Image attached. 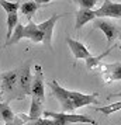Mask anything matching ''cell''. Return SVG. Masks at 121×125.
I'll return each mask as SVG.
<instances>
[{"instance_id":"4","label":"cell","mask_w":121,"mask_h":125,"mask_svg":"<svg viewBox=\"0 0 121 125\" xmlns=\"http://www.w3.org/2000/svg\"><path fill=\"white\" fill-rule=\"evenodd\" d=\"M44 117L46 118H55V117H61V118L69 121L70 124H90V125H96L97 121H94L93 118L87 117V115H77V114H70V113H54V111H44Z\"/></svg>"},{"instance_id":"22","label":"cell","mask_w":121,"mask_h":125,"mask_svg":"<svg viewBox=\"0 0 121 125\" xmlns=\"http://www.w3.org/2000/svg\"><path fill=\"white\" fill-rule=\"evenodd\" d=\"M110 97H120V98H121V91H120V93H115V94H111Z\"/></svg>"},{"instance_id":"5","label":"cell","mask_w":121,"mask_h":125,"mask_svg":"<svg viewBox=\"0 0 121 125\" xmlns=\"http://www.w3.org/2000/svg\"><path fill=\"white\" fill-rule=\"evenodd\" d=\"M18 76H20V69L9 70L1 73V93L13 94L17 91L16 86L18 84Z\"/></svg>"},{"instance_id":"24","label":"cell","mask_w":121,"mask_h":125,"mask_svg":"<svg viewBox=\"0 0 121 125\" xmlns=\"http://www.w3.org/2000/svg\"><path fill=\"white\" fill-rule=\"evenodd\" d=\"M118 40H120V44H121V32H120V37H118Z\"/></svg>"},{"instance_id":"25","label":"cell","mask_w":121,"mask_h":125,"mask_svg":"<svg viewBox=\"0 0 121 125\" xmlns=\"http://www.w3.org/2000/svg\"><path fill=\"white\" fill-rule=\"evenodd\" d=\"M96 125H99V122H97V124H96Z\"/></svg>"},{"instance_id":"20","label":"cell","mask_w":121,"mask_h":125,"mask_svg":"<svg viewBox=\"0 0 121 125\" xmlns=\"http://www.w3.org/2000/svg\"><path fill=\"white\" fill-rule=\"evenodd\" d=\"M73 3H76L77 6L85 7V9H93L97 4V0H72Z\"/></svg>"},{"instance_id":"21","label":"cell","mask_w":121,"mask_h":125,"mask_svg":"<svg viewBox=\"0 0 121 125\" xmlns=\"http://www.w3.org/2000/svg\"><path fill=\"white\" fill-rule=\"evenodd\" d=\"M37 3H40V4H46V3H51L52 0H35Z\"/></svg>"},{"instance_id":"6","label":"cell","mask_w":121,"mask_h":125,"mask_svg":"<svg viewBox=\"0 0 121 125\" xmlns=\"http://www.w3.org/2000/svg\"><path fill=\"white\" fill-rule=\"evenodd\" d=\"M66 14H68V13H64V14H54V16L49 17L46 21L38 24V28L44 32V44H45L49 49H52V32H54V27H55V24H56L58 20L61 17H64V16H66Z\"/></svg>"},{"instance_id":"14","label":"cell","mask_w":121,"mask_h":125,"mask_svg":"<svg viewBox=\"0 0 121 125\" xmlns=\"http://www.w3.org/2000/svg\"><path fill=\"white\" fill-rule=\"evenodd\" d=\"M38 9H40V3H37L35 0H33V1H25V3H23L21 7H20V11H21V14H23L24 17H27L28 21H31Z\"/></svg>"},{"instance_id":"13","label":"cell","mask_w":121,"mask_h":125,"mask_svg":"<svg viewBox=\"0 0 121 125\" xmlns=\"http://www.w3.org/2000/svg\"><path fill=\"white\" fill-rule=\"evenodd\" d=\"M30 117H31V121H35V119L41 118V115H44V111H42V100H40L38 97L31 96V107H30Z\"/></svg>"},{"instance_id":"10","label":"cell","mask_w":121,"mask_h":125,"mask_svg":"<svg viewBox=\"0 0 121 125\" xmlns=\"http://www.w3.org/2000/svg\"><path fill=\"white\" fill-rule=\"evenodd\" d=\"M101 72L106 83H113L121 80V63H111V65H101Z\"/></svg>"},{"instance_id":"9","label":"cell","mask_w":121,"mask_h":125,"mask_svg":"<svg viewBox=\"0 0 121 125\" xmlns=\"http://www.w3.org/2000/svg\"><path fill=\"white\" fill-rule=\"evenodd\" d=\"M96 28H99L107 38V44L109 46L113 45L114 40H117L120 37V27H117L115 24L110 23V21H106V20H97L96 21Z\"/></svg>"},{"instance_id":"3","label":"cell","mask_w":121,"mask_h":125,"mask_svg":"<svg viewBox=\"0 0 121 125\" xmlns=\"http://www.w3.org/2000/svg\"><path fill=\"white\" fill-rule=\"evenodd\" d=\"M33 77L34 74L30 70V61L24 63L20 69V76H18V90L21 96H31V84H33Z\"/></svg>"},{"instance_id":"15","label":"cell","mask_w":121,"mask_h":125,"mask_svg":"<svg viewBox=\"0 0 121 125\" xmlns=\"http://www.w3.org/2000/svg\"><path fill=\"white\" fill-rule=\"evenodd\" d=\"M115 48V45H111V46H109L106 51L103 52V53H100V55H97V56H90V58H87L86 59V66H87V69L89 70H92V69H94L96 66H99L100 65V62L103 61V58L104 56H107L110 52L113 51Z\"/></svg>"},{"instance_id":"17","label":"cell","mask_w":121,"mask_h":125,"mask_svg":"<svg viewBox=\"0 0 121 125\" xmlns=\"http://www.w3.org/2000/svg\"><path fill=\"white\" fill-rule=\"evenodd\" d=\"M18 24V16L17 13H11V14H7V40L11 38L14 30Z\"/></svg>"},{"instance_id":"18","label":"cell","mask_w":121,"mask_h":125,"mask_svg":"<svg viewBox=\"0 0 121 125\" xmlns=\"http://www.w3.org/2000/svg\"><path fill=\"white\" fill-rule=\"evenodd\" d=\"M0 6L1 9L7 13V14H11V13H17L20 10V1H16V3H13V1H7V0H0Z\"/></svg>"},{"instance_id":"12","label":"cell","mask_w":121,"mask_h":125,"mask_svg":"<svg viewBox=\"0 0 121 125\" xmlns=\"http://www.w3.org/2000/svg\"><path fill=\"white\" fill-rule=\"evenodd\" d=\"M97 17L96 16V11L93 9H85V7H80L77 11H76V23H75V30L82 28L85 24H87L89 21H92Z\"/></svg>"},{"instance_id":"23","label":"cell","mask_w":121,"mask_h":125,"mask_svg":"<svg viewBox=\"0 0 121 125\" xmlns=\"http://www.w3.org/2000/svg\"><path fill=\"white\" fill-rule=\"evenodd\" d=\"M4 125H17L14 121H11V122H4Z\"/></svg>"},{"instance_id":"8","label":"cell","mask_w":121,"mask_h":125,"mask_svg":"<svg viewBox=\"0 0 121 125\" xmlns=\"http://www.w3.org/2000/svg\"><path fill=\"white\" fill-rule=\"evenodd\" d=\"M97 17L121 18V3H114L111 0H104L103 4L94 10Z\"/></svg>"},{"instance_id":"19","label":"cell","mask_w":121,"mask_h":125,"mask_svg":"<svg viewBox=\"0 0 121 125\" xmlns=\"http://www.w3.org/2000/svg\"><path fill=\"white\" fill-rule=\"evenodd\" d=\"M118 110H121V101H117V103H114V104H110L107 107H97L96 108V111L103 113V114H106V115H110V114L115 113V111H118Z\"/></svg>"},{"instance_id":"2","label":"cell","mask_w":121,"mask_h":125,"mask_svg":"<svg viewBox=\"0 0 121 125\" xmlns=\"http://www.w3.org/2000/svg\"><path fill=\"white\" fill-rule=\"evenodd\" d=\"M23 38H28L33 42H35V44H40V42H44V32L38 28V24H35L33 20L28 21L27 25H23V24L18 23L11 35V38H9L6 41V46L14 45L18 41H21Z\"/></svg>"},{"instance_id":"16","label":"cell","mask_w":121,"mask_h":125,"mask_svg":"<svg viewBox=\"0 0 121 125\" xmlns=\"http://www.w3.org/2000/svg\"><path fill=\"white\" fill-rule=\"evenodd\" d=\"M0 115H1V119L4 122H11V121L16 119V114L11 111V108L9 107V103L7 101L0 103Z\"/></svg>"},{"instance_id":"7","label":"cell","mask_w":121,"mask_h":125,"mask_svg":"<svg viewBox=\"0 0 121 125\" xmlns=\"http://www.w3.org/2000/svg\"><path fill=\"white\" fill-rule=\"evenodd\" d=\"M35 73L33 77V84H31V96L38 97L44 101L45 98V84H44V73L41 65H35Z\"/></svg>"},{"instance_id":"1","label":"cell","mask_w":121,"mask_h":125,"mask_svg":"<svg viewBox=\"0 0 121 125\" xmlns=\"http://www.w3.org/2000/svg\"><path fill=\"white\" fill-rule=\"evenodd\" d=\"M49 89L52 96L58 100L61 107L65 113H73L75 110L80 107H86L90 104H97V93L94 94H83L79 91H70L64 89L61 84H58L56 80L49 82Z\"/></svg>"},{"instance_id":"11","label":"cell","mask_w":121,"mask_h":125,"mask_svg":"<svg viewBox=\"0 0 121 125\" xmlns=\"http://www.w3.org/2000/svg\"><path fill=\"white\" fill-rule=\"evenodd\" d=\"M66 44L69 45L70 51H72V53H73V56H75L76 61H77V59H87V58L92 56V55H90V51H89L82 42H79V41L72 40L70 37H68V38H66Z\"/></svg>"}]
</instances>
